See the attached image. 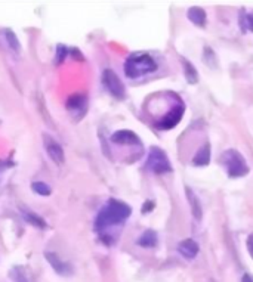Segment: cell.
<instances>
[{
  "label": "cell",
  "instance_id": "17",
  "mask_svg": "<svg viewBox=\"0 0 253 282\" xmlns=\"http://www.w3.org/2000/svg\"><path fill=\"white\" fill-rule=\"evenodd\" d=\"M5 37H6V41H8V44H9V48L14 51V52H20L21 51V43L18 37H17V34L14 33V31H11V30H6L5 31Z\"/></svg>",
  "mask_w": 253,
  "mask_h": 282
},
{
  "label": "cell",
  "instance_id": "20",
  "mask_svg": "<svg viewBox=\"0 0 253 282\" xmlns=\"http://www.w3.org/2000/svg\"><path fill=\"white\" fill-rule=\"evenodd\" d=\"M83 104H85V98L81 95H74L68 99V108L70 110H78V108L83 107Z\"/></svg>",
  "mask_w": 253,
  "mask_h": 282
},
{
  "label": "cell",
  "instance_id": "12",
  "mask_svg": "<svg viewBox=\"0 0 253 282\" xmlns=\"http://www.w3.org/2000/svg\"><path fill=\"white\" fill-rule=\"evenodd\" d=\"M21 214H22L24 220L28 222L30 225L36 226V227H40V229H45V227H46V222L40 217L39 214H36L34 211H31L30 208L22 207L21 208Z\"/></svg>",
  "mask_w": 253,
  "mask_h": 282
},
{
  "label": "cell",
  "instance_id": "23",
  "mask_svg": "<svg viewBox=\"0 0 253 282\" xmlns=\"http://www.w3.org/2000/svg\"><path fill=\"white\" fill-rule=\"evenodd\" d=\"M247 250H249V254L252 256V259H253V233L247 238Z\"/></svg>",
  "mask_w": 253,
  "mask_h": 282
},
{
  "label": "cell",
  "instance_id": "4",
  "mask_svg": "<svg viewBox=\"0 0 253 282\" xmlns=\"http://www.w3.org/2000/svg\"><path fill=\"white\" fill-rule=\"evenodd\" d=\"M147 169L151 170L156 174H164V173L172 171V166H171V161H169L167 155L164 154V151L153 147L150 150L148 158H147Z\"/></svg>",
  "mask_w": 253,
  "mask_h": 282
},
{
  "label": "cell",
  "instance_id": "1",
  "mask_svg": "<svg viewBox=\"0 0 253 282\" xmlns=\"http://www.w3.org/2000/svg\"><path fill=\"white\" fill-rule=\"evenodd\" d=\"M132 210L128 204L118 201V200H108V203L99 210L97 219H95V227L98 232L107 230L110 227L121 225L129 216Z\"/></svg>",
  "mask_w": 253,
  "mask_h": 282
},
{
  "label": "cell",
  "instance_id": "2",
  "mask_svg": "<svg viewBox=\"0 0 253 282\" xmlns=\"http://www.w3.org/2000/svg\"><path fill=\"white\" fill-rule=\"evenodd\" d=\"M156 70L157 62L154 58L144 52L132 54L124 62V74L129 78H139L150 73H154Z\"/></svg>",
  "mask_w": 253,
  "mask_h": 282
},
{
  "label": "cell",
  "instance_id": "15",
  "mask_svg": "<svg viewBox=\"0 0 253 282\" xmlns=\"http://www.w3.org/2000/svg\"><path fill=\"white\" fill-rule=\"evenodd\" d=\"M188 18L198 27H204L206 25V12L201 8H191L188 11Z\"/></svg>",
  "mask_w": 253,
  "mask_h": 282
},
{
  "label": "cell",
  "instance_id": "24",
  "mask_svg": "<svg viewBox=\"0 0 253 282\" xmlns=\"http://www.w3.org/2000/svg\"><path fill=\"white\" fill-rule=\"evenodd\" d=\"M241 282H253V278L249 275V273H246L244 276H243V279H241Z\"/></svg>",
  "mask_w": 253,
  "mask_h": 282
},
{
  "label": "cell",
  "instance_id": "19",
  "mask_svg": "<svg viewBox=\"0 0 253 282\" xmlns=\"http://www.w3.org/2000/svg\"><path fill=\"white\" fill-rule=\"evenodd\" d=\"M11 276H12V279L15 282H30L28 281V278H27V273H25V270L20 267V266H15L12 270H11Z\"/></svg>",
  "mask_w": 253,
  "mask_h": 282
},
{
  "label": "cell",
  "instance_id": "6",
  "mask_svg": "<svg viewBox=\"0 0 253 282\" xmlns=\"http://www.w3.org/2000/svg\"><path fill=\"white\" fill-rule=\"evenodd\" d=\"M43 145H45V150L46 154L49 155V158L55 163V164H62L65 163V154L62 147L59 145L58 142L51 136V134H43Z\"/></svg>",
  "mask_w": 253,
  "mask_h": 282
},
{
  "label": "cell",
  "instance_id": "21",
  "mask_svg": "<svg viewBox=\"0 0 253 282\" xmlns=\"http://www.w3.org/2000/svg\"><path fill=\"white\" fill-rule=\"evenodd\" d=\"M65 57H67V48L64 44H59L57 48V64L62 62L65 59Z\"/></svg>",
  "mask_w": 253,
  "mask_h": 282
},
{
  "label": "cell",
  "instance_id": "5",
  "mask_svg": "<svg viewBox=\"0 0 253 282\" xmlns=\"http://www.w3.org/2000/svg\"><path fill=\"white\" fill-rule=\"evenodd\" d=\"M102 83L104 86L107 87V90L113 95L117 99H123L126 96V89H124V84L121 83L120 77L111 70V68H107L104 73H102Z\"/></svg>",
  "mask_w": 253,
  "mask_h": 282
},
{
  "label": "cell",
  "instance_id": "7",
  "mask_svg": "<svg viewBox=\"0 0 253 282\" xmlns=\"http://www.w3.org/2000/svg\"><path fill=\"white\" fill-rule=\"evenodd\" d=\"M45 257H46V260L49 262V264L52 266V269H54V270H55L58 275H62V276H68V275H71V273H73V267L67 263V262H64V260L59 257L58 254L48 251V253H45Z\"/></svg>",
  "mask_w": 253,
  "mask_h": 282
},
{
  "label": "cell",
  "instance_id": "22",
  "mask_svg": "<svg viewBox=\"0 0 253 282\" xmlns=\"http://www.w3.org/2000/svg\"><path fill=\"white\" fill-rule=\"evenodd\" d=\"M244 22H246V27L253 31V14H247L246 15V18H244Z\"/></svg>",
  "mask_w": 253,
  "mask_h": 282
},
{
  "label": "cell",
  "instance_id": "16",
  "mask_svg": "<svg viewBox=\"0 0 253 282\" xmlns=\"http://www.w3.org/2000/svg\"><path fill=\"white\" fill-rule=\"evenodd\" d=\"M184 73H185V77H187L188 83L194 84V83L198 81V74H197L195 68L193 67V64L188 62L187 59H184Z\"/></svg>",
  "mask_w": 253,
  "mask_h": 282
},
{
  "label": "cell",
  "instance_id": "13",
  "mask_svg": "<svg viewBox=\"0 0 253 282\" xmlns=\"http://www.w3.org/2000/svg\"><path fill=\"white\" fill-rule=\"evenodd\" d=\"M187 195H188V201H190V206H191L193 216H194L197 220H200L201 216H203V210H201V204H200L197 195L190 188H187Z\"/></svg>",
  "mask_w": 253,
  "mask_h": 282
},
{
  "label": "cell",
  "instance_id": "14",
  "mask_svg": "<svg viewBox=\"0 0 253 282\" xmlns=\"http://www.w3.org/2000/svg\"><path fill=\"white\" fill-rule=\"evenodd\" d=\"M138 245L144 248H151L157 245V233L154 230H145L139 238H138Z\"/></svg>",
  "mask_w": 253,
  "mask_h": 282
},
{
  "label": "cell",
  "instance_id": "11",
  "mask_svg": "<svg viewBox=\"0 0 253 282\" xmlns=\"http://www.w3.org/2000/svg\"><path fill=\"white\" fill-rule=\"evenodd\" d=\"M209 161H210V145L204 144L200 150L197 151V154L193 158V164L197 167H203V166H207Z\"/></svg>",
  "mask_w": 253,
  "mask_h": 282
},
{
  "label": "cell",
  "instance_id": "9",
  "mask_svg": "<svg viewBox=\"0 0 253 282\" xmlns=\"http://www.w3.org/2000/svg\"><path fill=\"white\" fill-rule=\"evenodd\" d=\"M111 140L118 145H141V140L137 133L131 132V130H118L111 136Z\"/></svg>",
  "mask_w": 253,
  "mask_h": 282
},
{
  "label": "cell",
  "instance_id": "8",
  "mask_svg": "<svg viewBox=\"0 0 253 282\" xmlns=\"http://www.w3.org/2000/svg\"><path fill=\"white\" fill-rule=\"evenodd\" d=\"M182 114H184V105L179 102L175 108L158 123V129H172V127H175L176 124L181 121Z\"/></svg>",
  "mask_w": 253,
  "mask_h": 282
},
{
  "label": "cell",
  "instance_id": "3",
  "mask_svg": "<svg viewBox=\"0 0 253 282\" xmlns=\"http://www.w3.org/2000/svg\"><path fill=\"white\" fill-rule=\"evenodd\" d=\"M221 161L230 177H241L249 173V166L244 157L237 150L225 151L221 157Z\"/></svg>",
  "mask_w": 253,
  "mask_h": 282
},
{
  "label": "cell",
  "instance_id": "18",
  "mask_svg": "<svg viewBox=\"0 0 253 282\" xmlns=\"http://www.w3.org/2000/svg\"><path fill=\"white\" fill-rule=\"evenodd\" d=\"M31 189H33L36 194L41 195V197H48V195H51V192H52L51 186H49L48 183H45V182H33Z\"/></svg>",
  "mask_w": 253,
  "mask_h": 282
},
{
  "label": "cell",
  "instance_id": "10",
  "mask_svg": "<svg viewBox=\"0 0 253 282\" xmlns=\"http://www.w3.org/2000/svg\"><path fill=\"white\" fill-rule=\"evenodd\" d=\"M198 244L195 243L194 240H191V238H188V240H184V241H181L179 245H178V251L185 257V259H188V260H193L195 256L198 254Z\"/></svg>",
  "mask_w": 253,
  "mask_h": 282
}]
</instances>
